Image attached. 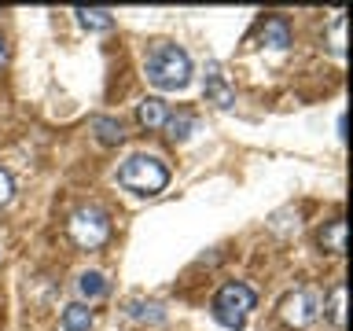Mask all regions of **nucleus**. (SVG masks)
Segmentation results:
<instances>
[{
    "label": "nucleus",
    "mask_w": 353,
    "mask_h": 331,
    "mask_svg": "<svg viewBox=\"0 0 353 331\" xmlns=\"http://www.w3.org/2000/svg\"><path fill=\"white\" fill-rule=\"evenodd\" d=\"M143 74L154 88L162 92H181L192 81V59H188L184 48H176L170 41H159L148 52V63H143Z\"/></svg>",
    "instance_id": "f257e3e1"
},
{
    "label": "nucleus",
    "mask_w": 353,
    "mask_h": 331,
    "mask_svg": "<svg viewBox=\"0 0 353 331\" xmlns=\"http://www.w3.org/2000/svg\"><path fill=\"white\" fill-rule=\"evenodd\" d=\"M203 92H206V99L217 110H228L232 103H236V88H232V81H228V74H225V66H221V63H206Z\"/></svg>",
    "instance_id": "423d86ee"
},
{
    "label": "nucleus",
    "mask_w": 353,
    "mask_h": 331,
    "mask_svg": "<svg viewBox=\"0 0 353 331\" xmlns=\"http://www.w3.org/2000/svg\"><path fill=\"white\" fill-rule=\"evenodd\" d=\"M11 195H15V181H11L8 170H0V206H8Z\"/></svg>",
    "instance_id": "f3484780"
},
{
    "label": "nucleus",
    "mask_w": 353,
    "mask_h": 331,
    "mask_svg": "<svg viewBox=\"0 0 353 331\" xmlns=\"http://www.w3.org/2000/svg\"><path fill=\"white\" fill-rule=\"evenodd\" d=\"M92 309H88L85 302H70L63 309V331H88L92 328Z\"/></svg>",
    "instance_id": "6e6552de"
},
{
    "label": "nucleus",
    "mask_w": 353,
    "mask_h": 331,
    "mask_svg": "<svg viewBox=\"0 0 353 331\" xmlns=\"http://www.w3.org/2000/svg\"><path fill=\"white\" fill-rule=\"evenodd\" d=\"M254 305H258V294H254L247 283H225L217 291V298H214V320L221 328L239 331L243 324H247Z\"/></svg>",
    "instance_id": "7ed1b4c3"
},
{
    "label": "nucleus",
    "mask_w": 353,
    "mask_h": 331,
    "mask_svg": "<svg viewBox=\"0 0 353 331\" xmlns=\"http://www.w3.org/2000/svg\"><path fill=\"white\" fill-rule=\"evenodd\" d=\"M327 317H331V324H335V328H342V320H346V283H335L331 302H327Z\"/></svg>",
    "instance_id": "dca6fc26"
},
{
    "label": "nucleus",
    "mask_w": 353,
    "mask_h": 331,
    "mask_svg": "<svg viewBox=\"0 0 353 331\" xmlns=\"http://www.w3.org/2000/svg\"><path fill=\"white\" fill-rule=\"evenodd\" d=\"M320 247H324L327 254H346V221L335 217L331 225L320 232Z\"/></svg>",
    "instance_id": "1a4fd4ad"
},
{
    "label": "nucleus",
    "mask_w": 353,
    "mask_h": 331,
    "mask_svg": "<svg viewBox=\"0 0 353 331\" xmlns=\"http://www.w3.org/2000/svg\"><path fill=\"white\" fill-rule=\"evenodd\" d=\"M66 232L81 250H99L110 239V217L99 206H77L66 221Z\"/></svg>",
    "instance_id": "20e7f679"
},
{
    "label": "nucleus",
    "mask_w": 353,
    "mask_h": 331,
    "mask_svg": "<svg viewBox=\"0 0 353 331\" xmlns=\"http://www.w3.org/2000/svg\"><path fill=\"white\" fill-rule=\"evenodd\" d=\"M118 184L132 195H159L165 184H170V170L162 166V159L154 154H129L118 170Z\"/></svg>",
    "instance_id": "f03ea898"
},
{
    "label": "nucleus",
    "mask_w": 353,
    "mask_h": 331,
    "mask_svg": "<svg viewBox=\"0 0 353 331\" xmlns=\"http://www.w3.org/2000/svg\"><path fill=\"white\" fill-rule=\"evenodd\" d=\"M342 30H346V19L339 15V19H335V52H339V55H342Z\"/></svg>",
    "instance_id": "a211bd4d"
},
{
    "label": "nucleus",
    "mask_w": 353,
    "mask_h": 331,
    "mask_svg": "<svg viewBox=\"0 0 353 331\" xmlns=\"http://www.w3.org/2000/svg\"><path fill=\"white\" fill-rule=\"evenodd\" d=\"M165 118H170V110H165V103L159 96H148L140 103V126H148V129H162L165 126Z\"/></svg>",
    "instance_id": "9d476101"
},
{
    "label": "nucleus",
    "mask_w": 353,
    "mask_h": 331,
    "mask_svg": "<svg viewBox=\"0 0 353 331\" xmlns=\"http://www.w3.org/2000/svg\"><path fill=\"white\" fill-rule=\"evenodd\" d=\"M162 129H165V137H170L173 143H184L188 137H192V129H195V118L192 114H170Z\"/></svg>",
    "instance_id": "ddd939ff"
},
{
    "label": "nucleus",
    "mask_w": 353,
    "mask_h": 331,
    "mask_svg": "<svg viewBox=\"0 0 353 331\" xmlns=\"http://www.w3.org/2000/svg\"><path fill=\"white\" fill-rule=\"evenodd\" d=\"M320 313H324V291L313 283L298 287V291H291L280 302V317H283V324H291V328H309Z\"/></svg>",
    "instance_id": "39448f33"
},
{
    "label": "nucleus",
    "mask_w": 353,
    "mask_h": 331,
    "mask_svg": "<svg viewBox=\"0 0 353 331\" xmlns=\"http://www.w3.org/2000/svg\"><path fill=\"white\" fill-rule=\"evenodd\" d=\"M258 44L261 48H272V52H283L291 44V26H287L283 15H272L265 19V26L258 30Z\"/></svg>",
    "instance_id": "0eeeda50"
},
{
    "label": "nucleus",
    "mask_w": 353,
    "mask_h": 331,
    "mask_svg": "<svg viewBox=\"0 0 353 331\" xmlns=\"http://www.w3.org/2000/svg\"><path fill=\"white\" fill-rule=\"evenodd\" d=\"M77 287H81L85 298H103L107 294V280H103V272H96V269H88V272L77 276Z\"/></svg>",
    "instance_id": "2eb2a0df"
},
{
    "label": "nucleus",
    "mask_w": 353,
    "mask_h": 331,
    "mask_svg": "<svg viewBox=\"0 0 353 331\" xmlns=\"http://www.w3.org/2000/svg\"><path fill=\"white\" fill-rule=\"evenodd\" d=\"M74 15H77V22H81L85 30H92V33H99V30H110V26H114V15H110L107 8H77Z\"/></svg>",
    "instance_id": "9b49d317"
},
{
    "label": "nucleus",
    "mask_w": 353,
    "mask_h": 331,
    "mask_svg": "<svg viewBox=\"0 0 353 331\" xmlns=\"http://www.w3.org/2000/svg\"><path fill=\"white\" fill-rule=\"evenodd\" d=\"M8 63V44H4V37H0V66Z\"/></svg>",
    "instance_id": "6ab92c4d"
},
{
    "label": "nucleus",
    "mask_w": 353,
    "mask_h": 331,
    "mask_svg": "<svg viewBox=\"0 0 353 331\" xmlns=\"http://www.w3.org/2000/svg\"><path fill=\"white\" fill-rule=\"evenodd\" d=\"M125 317H129V320H148V324H162V320H165V313H162L159 302H129Z\"/></svg>",
    "instance_id": "4468645a"
},
{
    "label": "nucleus",
    "mask_w": 353,
    "mask_h": 331,
    "mask_svg": "<svg viewBox=\"0 0 353 331\" xmlns=\"http://www.w3.org/2000/svg\"><path fill=\"white\" fill-rule=\"evenodd\" d=\"M92 132H96V140L99 143H121L125 140V132H121V121L118 118H92Z\"/></svg>",
    "instance_id": "f8f14e48"
}]
</instances>
